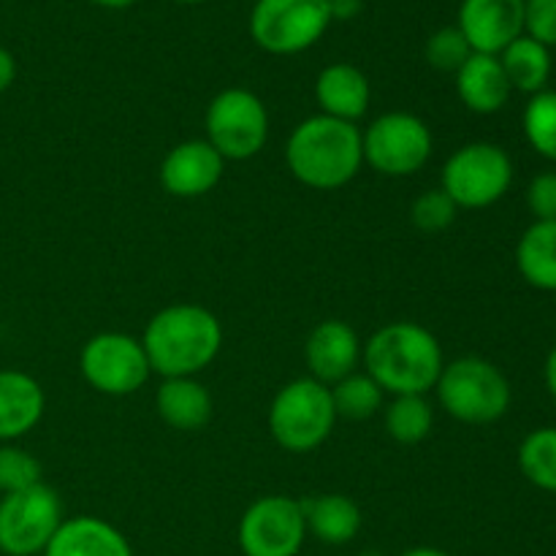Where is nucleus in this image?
<instances>
[{"mask_svg":"<svg viewBox=\"0 0 556 556\" xmlns=\"http://www.w3.org/2000/svg\"><path fill=\"white\" fill-rule=\"evenodd\" d=\"M141 345L161 378H195L220 353L223 326L201 304H168L150 318Z\"/></svg>","mask_w":556,"mask_h":556,"instance_id":"nucleus-1","label":"nucleus"},{"mask_svg":"<svg viewBox=\"0 0 556 556\" xmlns=\"http://www.w3.org/2000/svg\"><path fill=\"white\" fill-rule=\"evenodd\" d=\"M364 372L391 396L429 394L445 367L438 337L413 320H394L364 345Z\"/></svg>","mask_w":556,"mask_h":556,"instance_id":"nucleus-2","label":"nucleus"},{"mask_svg":"<svg viewBox=\"0 0 556 556\" xmlns=\"http://www.w3.org/2000/svg\"><path fill=\"white\" fill-rule=\"evenodd\" d=\"M286 166L304 188H345L364 166L362 128L326 114L302 119L286 141Z\"/></svg>","mask_w":556,"mask_h":556,"instance_id":"nucleus-3","label":"nucleus"},{"mask_svg":"<svg viewBox=\"0 0 556 556\" xmlns=\"http://www.w3.org/2000/svg\"><path fill=\"white\" fill-rule=\"evenodd\" d=\"M434 394L451 418L470 427L500 421L514 402L503 369L481 356H462L445 364L434 383Z\"/></svg>","mask_w":556,"mask_h":556,"instance_id":"nucleus-4","label":"nucleus"},{"mask_svg":"<svg viewBox=\"0 0 556 556\" xmlns=\"http://www.w3.org/2000/svg\"><path fill=\"white\" fill-rule=\"evenodd\" d=\"M269 434L282 451L307 454L334 432L337 410L329 386L315 378H296L282 386L269 405Z\"/></svg>","mask_w":556,"mask_h":556,"instance_id":"nucleus-5","label":"nucleus"},{"mask_svg":"<svg viewBox=\"0 0 556 556\" xmlns=\"http://www.w3.org/2000/svg\"><path fill=\"white\" fill-rule=\"evenodd\" d=\"M514 185V161L492 141H470L445 161L440 188L459 210H486Z\"/></svg>","mask_w":556,"mask_h":556,"instance_id":"nucleus-6","label":"nucleus"},{"mask_svg":"<svg viewBox=\"0 0 556 556\" xmlns=\"http://www.w3.org/2000/svg\"><path fill=\"white\" fill-rule=\"evenodd\" d=\"M204 130L223 161H250L269 139V112L255 92L228 87L206 106Z\"/></svg>","mask_w":556,"mask_h":556,"instance_id":"nucleus-7","label":"nucleus"},{"mask_svg":"<svg viewBox=\"0 0 556 556\" xmlns=\"http://www.w3.org/2000/svg\"><path fill=\"white\" fill-rule=\"evenodd\" d=\"M364 163L383 177H410L432 157V130L410 112H386L362 130Z\"/></svg>","mask_w":556,"mask_h":556,"instance_id":"nucleus-8","label":"nucleus"},{"mask_svg":"<svg viewBox=\"0 0 556 556\" xmlns=\"http://www.w3.org/2000/svg\"><path fill=\"white\" fill-rule=\"evenodd\" d=\"M331 14L326 0H258L250 11V36L269 54H299L324 38Z\"/></svg>","mask_w":556,"mask_h":556,"instance_id":"nucleus-9","label":"nucleus"},{"mask_svg":"<svg viewBox=\"0 0 556 556\" xmlns=\"http://www.w3.org/2000/svg\"><path fill=\"white\" fill-rule=\"evenodd\" d=\"M60 494L47 483L0 497V554L41 556L63 525Z\"/></svg>","mask_w":556,"mask_h":556,"instance_id":"nucleus-10","label":"nucleus"},{"mask_svg":"<svg viewBox=\"0 0 556 556\" xmlns=\"http://www.w3.org/2000/svg\"><path fill=\"white\" fill-rule=\"evenodd\" d=\"M81 378L106 396H130L150 380L152 369L141 340L119 331L90 337L79 356Z\"/></svg>","mask_w":556,"mask_h":556,"instance_id":"nucleus-11","label":"nucleus"},{"mask_svg":"<svg viewBox=\"0 0 556 556\" xmlns=\"http://www.w3.org/2000/svg\"><path fill=\"white\" fill-rule=\"evenodd\" d=\"M237 541L244 556H296L307 541L302 500L258 497L239 519Z\"/></svg>","mask_w":556,"mask_h":556,"instance_id":"nucleus-12","label":"nucleus"},{"mask_svg":"<svg viewBox=\"0 0 556 556\" xmlns=\"http://www.w3.org/2000/svg\"><path fill=\"white\" fill-rule=\"evenodd\" d=\"M226 172V161L206 139L179 141L166 152L157 179L161 188L174 199H201L212 193Z\"/></svg>","mask_w":556,"mask_h":556,"instance_id":"nucleus-13","label":"nucleus"},{"mask_svg":"<svg viewBox=\"0 0 556 556\" xmlns=\"http://www.w3.org/2000/svg\"><path fill=\"white\" fill-rule=\"evenodd\" d=\"M456 27L472 52L500 54L525 36V0H462Z\"/></svg>","mask_w":556,"mask_h":556,"instance_id":"nucleus-14","label":"nucleus"},{"mask_svg":"<svg viewBox=\"0 0 556 556\" xmlns=\"http://www.w3.org/2000/svg\"><path fill=\"white\" fill-rule=\"evenodd\" d=\"M362 353L364 345L356 329L337 318L320 320L304 342V362H307L309 378L324 386H334L356 372L362 364Z\"/></svg>","mask_w":556,"mask_h":556,"instance_id":"nucleus-15","label":"nucleus"},{"mask_svg":"<svg viewBox=\"0 0 556 556\" xmlns=\"http://www.w3.org/2000/svg\"><path fill=\"white\" fill-rule=\"evenodd\" d=\"M47 396L33 375L0 369V443H14L38 427Z\"/></svg>","mask_w":556,"mask_h":556,"instance_id":"nucleus-16","label":"nucleus"},{"mask_svg":"<svg viewBox=\"0 0 556 556\" xmlns=\"http://www.w3.org/2000/svg\"><path fill=\"white\" fill-rule=\"evenodd\" d=\"M41 556H134L128 538L98 516H71Z\"/></svg>","mask_w":556,"mask_h":556,"instance_id":"nucleus-17","label":"nucleus"},{"mask_svg":"<svg viewBox=\"0 0 556 556\" xmlns=\"http://www.w3.org/2000/svg\"><path fill=\"white\" fill-rule=\"evenodd\" d=\"M369 79L362 68L353 63H331L315 79V101H318L320 114L326 117L353 123L367 114L369 109Z\"/></svg>","mask_w":556,"mask_h":556,"instance_id":"nucleus-18","label":"nucleus"},{"mask_svg":"<svg viewBox=\"0 0 556 556\" xmlns=\"http://www.w3.org/2000/svg\"><path fill=\"white\" fill-rule=\"evenodd\" d=\"M454 76L459 101L476 114H497L514 92L497 54L472 52Z\"/></svg>","mask_w":556,"mask_h":556,"instance_id":"nucleus-19","label":"nucleus"},{"mask_svg":"<svg viewBox=\"0 0 556 556\" xmlns=\"http://www.w3.org/2000/svg\"><path fill=\"white\" fill-rule=\"evenodd\" d=\"M155 410L177 432H199L212 418V396L195 378H163L155 391Z\"/></svg>","mask_w":556,"mask_h":556,"instance_id":"nucleus-20","label":"nucleus"},{"mask_svg":"<svg viewBox=\"0 0 556 556\" xmlns=\"http://www.w3.org/2000/svg\"><path fill=\"white\" fill-rule=\"evenodd\" d=\"M302 510L307 535L326 546H348L362 532V508L356 500L345 494H318V497L302 500Z\"/></svg>","mask_w":556,"mask_h":556,"instance_id":"nucleus-21","label":"nucleus"},{"mask_svg":"<svg viewBox=\"0 0 556 556\" xmlns=\"http://www.w3.org/2000/svg\"><path fill=\"white\" fill-rule=\"evenodd\" d=\"M516 269L527 286L556 293V220L532 223L516 244Z\"/></svg>","mask_w":556,"mask_h":556,"instance_id":"nucleus-22","label":"nucleus"},{"mask_svg":"<svg viewBox=\"0 0 556 556\" xmlns=\"http://www.w3.org/2000/svg\"><path fill=\"white\" fill-rule=\"evenodd\" d=\"M510 87L527 96L546 90L552 79V49L530 36H519L497 54Z\"/></svg>","mask_w":556,"mask_h":556,"instance_id":"nucleus-23","label":"nucleus"},{"mask_svg":"<svg viewBox=\"0 0 556 556\" xmlns=\"http://www.w3.org/2000/svg\"><path fill=\"white\" fill-rule=\"evenodd\" d=\"M434 427V407L427 394L394 396L386 405V432L400 445H418Z\"/></svg>","mask_w":556,"mask_h":556,"instance_id":"nucleus-24","label":"nucleus"},{"mask_svg":"<svg viewBox=\"0 0 556 556\" xmlns=\"http://www.w3.org/2000/svg\"><path fill=\"white\" fill-rule=\"evenodd\" d=\"M331 402H334L337 418H348V421H367L375 413L383 410L386 391L369 378L367 372H351L342 378L340 383L329 386Z\"/></svg>","mask_w":556,"mask_h":556,"instance_id":"nucleus-25","label":"nucleus"},{"mask_svg":"<svg viewBox=\"0 0 556 556\" xmlns=\"http://www.w3.org/2000/svg\"><path fill=\"white\" fill-rule=\"evenodd\" d=\"M519 470L532 486L556 494V427L532 429L521 440Z\"/></svg>","mask_w":556,"mask_h":556,"instance_id":"nucleus-26","label":"nucleus"},{"mask_svg":"<svg viewBox=\"0 0 556 556\" xmlns=\"http://www.w3.org/2000/svg\"><path fill=\"white\" fill-rule=\"evenodd\" d=\"M525 136L532 150L556 163V90H541L525 109Z\"/></svg>","mask_w":556,"mask_h":556,"instance_id":"nucleus-27","label":"nucleus"},{"mask_svg":"<svg viewBox=\"0 0 556 556\" xmlns=\"http://www.w3.org/2000/svg\"><path fill=\"white\" fill-rule=\"evenodd\" d=\"M41 481V462L14 443H0V494L25 492Z\"/></svg>","mask_w":556,"mask_h":556,"instance_id":"nucleus-28","label":"nucleus"},{"mask_svg":"<svg viewBox=\"0 0 556 556\" xmlns=\"http://www.w3.org/2000/svg\"><path fill=\"white\" fill-rule=\"evenodd\" d=\"M456 212H459V206L448 199V193H445L443 188H432L424 190V193L413 201L410 220L418 231L432 237V233H440L445 231V228L454 226Z\"/></svg>","mask_w":556,"mask_h":556,"instance_id":"nucleus-29","label":"nucleus"},{"mask_svg":"<svg viewBox=\"0 0 556 556\" xmlns=\"http://www.w3.org/2000/svg\"><path fill=\"white\" fill-rule=\"evenodd\" d=\"M424 54H427V63L432 65L434 71L456 74V71L470 60L472 49L470 43H467V38L462 36L459 27L454 25V27H440V30H434L432 36H429Z\"/></svg>","mask_w":556,"mask_h":556,"instance_id":"nucleus-30","label":"nucleus"},{"mask_svg":"<svg viewBox=\"0 0 556 556\" xmlns=\"http://www.w3.org/2000/svg\"><path fill=\"white\" fill-rule=\"evenodd\" d=\"M525 36L556 47V0H525Z\"/></svg>","mask_w":556,"mask_h":556,"instance_id":"nucleus-31","label":"nucleus"},{"mask_svg":"<svg viewBox=\"0 0 556 556\" xmlns=\"http://www.w3.org/2000/svg\"><path fill=\"white\" fill-rule=\"evenodd\" d=\"M527 206L535 223L556 220V172H543L532 177L527 188Z\"/></svg>","mask_w":556,"mask_h":556,"instance_id":"nucleus-32","label":"nucleus"},{"mask_svg":"<svg viewBox=\"0 0 556 556\" xmlns=\"http://www.w3.org/2000/svg\"><path fill=\"white\" fill-rule=\"evenodd\" d=\"M326 5H329V14H331V22L334 20H353V16H358V11L364 9V0H326Z\"/></svg>","mask_w":556,"mask_h":556,"instance_id":"nucleus-33","label":"nucleus"},{"mask_svg":"<svg viewBox=\"0 0 556 556\" xmlns=\"http://www.w3.org/2000/svg\"><path fill=\"white\" fill-rule=\"evenodd\" d=\"M16 79V60L5 47H0V92L9 90Z\"/></svg>","mask_w":556,"mask_h":556,"instance_id":"nucleus-34","label":"nucleus"},{"mask_svg":"<svg viewBox=\"0 0 556 556\" xmlns=\"http://www.w3.org/2000/svg\"><path fill=\"white\" fill-rule=\"evenodd\" d=\"M543 378H546L548 394H552L554 402H556V345L552 348V353H548V356H546V367H543Z\"/></svg>","mask_w":556,"mask_h":556,"instance_id":"nucleus-35","label":"nucleus"},{"mask_svg":"<svg viewBox=\"0 0 556 556\" xmlns=\"http://www.w3.org/2000/svg\"><path fill=\"white\" fill-rule=\"evenodd\" d=\"M90 3L101 5V9H112V11H119V9H130V5H134L136 0H90Z\"/></svg>","mask_w":556,"mask_h":556,"instance_id":"nucleus-36","label":"nucleus"},{"mask_svg":"<svg viewBox=\"0 0 556 556\" xmlns=\"http://www.w3.org/2000/svg\"><path fill=\"white\" fill-rule=\"evenodd\" d=\"M400 556H451V554L440 552V548H432V546H418V548H407V552H402Z\"/></svg>","mask_w":556,"mask_h":556,"instance_id":"nucleus-37","label":"nucleus"},{"mask_svg":"<svg viewBox=\"0 0 556 556\" xmlns=\"http://www.w3.org/2000/svg\"><path fill=\"white\" fill-rule=\"evenodd\" d=\"M174 3H188V5H195V3H206V0H174Z\"/></svg>","mask_w":556,"mask_h":556,"instance_id":"nucleus-38","label":"nucleus"},{"mask_svg":"<svg viewBox=\"0 0 556 556\" xmlns=\"http://www.w3.org/2000/svg\"><path fill=\"white\" fill-rule=\"evenodd\" d=\"M358 556H386V554H380V552H362Z\"/></svg>","mask_w":556,"mask_h":556,"instance_id":"nucleus-39","label":"nucleus"}]
</instances>
